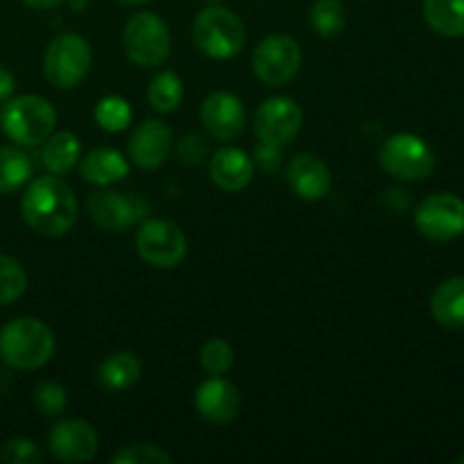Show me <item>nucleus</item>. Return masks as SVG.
Segmentation results:
<instances>
[{"instance_id":"aec40b11","label":"nucleus","mask_w":464,"mask_h":464,"mask_svg":"<svg viewBox=\"0 0 464 464\" xmlns=\"http://www.w3.org/2000/svg\"><path fill=\"white\" fill-rule=\"evenodd\" d=\"M430 315L444 329H464V276H451L435 288Z\"/></svg>"},{"instance_id":"f03ea898","label":"nucleus","mask_w":464,"mask_h":464,"mask_svg":"<svg viewBox=\"0 0 464 464\" xmlns=\"http://www.w3.org/2000/svg\"><path fill=\"white\" fill-rule=\"evenodd\" d=\"M53 353L54 334L36 317H16L0 329V358L14 370H39Z\"/></svg>"},{"instance_id":"ddd939ff","label":"nucleus","mask_w":464,"mask_h":464,"mask_svg":"<svg viewBox=\"0 0 464 464\" xmlns=\"http://www.w3.org/2000/svg\"><path fill=\"white\" fill-rule=\"evenodd\" d=\"M48 449L62 462H89L100 449L98 430L84 420H63L50 429Z\"/></svg>"},{"instance_id":"7ed1b4c3","label":"nucleus","mask_w":464,"mask_h":464,"mask_svg":"<svg viewBox=\"0 0 464 464\" xmlns=\"http://www.w3.org/2000/svg\"><path fill=\"white\" fill-rule=\"evenodd\" d=\"M0 127L16 145L34 148L45 143L57 127V111L41 95H16L5 102L0 113Z\"/></svg>"},{"instance_id":"20e7f679","label":"nucleus","mask_w":464,"mask_h":464,"mask_svg":"<svg viewBox=\"0 0 464 464\" xmlns=\"http://www.w3.org/2000/svg\"><path fill=\"white\" fill-rule=\"evenodd\" d=\"M193 41L199 53L211 59H231L245 48L247 30L231 9L208 5L193 23Z\"/></svg>"},{"instance_id":"f704fd0d","label":"nucleus","mask_w":464,"mask_h":464,"mask_svg":"<svg viewBox=\"0 0 464 464\" xmlns=\"http://www.w3.org/2000/svg\"><path fill=\"white\" fill-rule=\"evenodd\" d=\"M16 89V80H14L12 71L7 66H0V102H7Z\"/></svg>"},{"instance_id":"dca6fc26","label":"nucleus","mask_w":464,"mask_h":464,"mask_svg":"<svg viewBox=\"0 0 464 464\" xmlns=\"http://www.w3.org/2000/svg\"><path fill=\"white\" fill-rule=\"evenodd\" d=\"M285 181L299 199L315 202L331 190V170L315 154H297L288 161Z\"/></svg>"},{"instance_id":"9b49d317","label":"nucleus","mask_w":464,"mask_h":464,"mask_svg":"<svg viewBox=\"0 0 464 464\" xmlns=\"http://www.w3.org/2000/svg\"><path fill=\"white\" fill-rule=\"evenodd\" d=\"M415 225L424 238L449 243L464 234V202L453 193H435L415 211Z\"/></svg>"},{"instance_id":"a878e982","label":"nucleus","mask_w":464,"mask_h":464,"mask_svg":"<svg viewBox=\"0 0 464 464\" xmlns=\"http://www.w3.org/2000/svg\"><path fill=\"white\" fill-rule=\"evenodd\" d=\"M344 23H347V16L340 0H317L313 5L311 25L317 36H324V39L338 36L344 30Z\"/></svg>"},{"instance_id":"72a5a7b5","label":"nucleus","mask_w":464,"mask_h":464,"mask_svg":"<svg viewBox=\"0 0 464 464\" xmlns=\"http://www.w3.org/2000/svg\"><path fill=\"white\" fill-rule=\"evenodd\" d=\"M256 161L263 170L267 172H275L276 168L281 166V157H279V148L276 145H267L261 143L256 148Z\"/></svg>"},{"instance_id":"0eeeda50","label":"nucleus","mask_w":464,"mask_h":464,"mask_svg":"<svg viewBox=\"0 0 464 464\" xmlns=\"http://www.w3.org/2000/svg\"><path fill=\"white\" fill-rule=\"evenodd\" d=\"M91 45L80 34H59L45 48L44 75L54 89H75L91 71Z\"/></svg>"},{"instance_id":"e433bc0d","label":"nucleus","mask_w":464,"mask_h":464,"mask_svg":"<svg viewBox=\"0 0 464 464\" xmlns=\"http://www.w3.org/2000/svg\"><path fill=\"white\" fill-rule=\"evenodd\" d=\"M118 3L127 5V7H139V5H145V3H150V0H118Z\"/></svg>"},{"instance_id":"412c9836","label":"nucleus","mask_w":464,"mask_h":464,"mask_svg":"<svg viewBox=\"0 0 464 464\" xmlns=\"http://www.w3.org/2000/svg\"><path fill=\"white\" fill-rule=\"evenodd\" d=\"M140 370H143V365H140V361L134 353L116 352L109 358H104L102 365H100V385L109 390V392H125L140 379Z\"/></svg>"},{"instance_id":"393cba45","label":"nucleus","mask_w":464,"mask_h":464,"mask_svg":"<svg viewBox=\"0 0 464 464\" xmlns=\"http://www.w3.org/2000/svg\"><path fill=\"white\" fill-rule=\"evenodd\" d=\"M148 100L154 111L170 113L184 100V84L181 77L172 71H161L148 86Z\"/></svg>"},{"instance_id":"58836bf2","label":"nucleus","mask_w":464,"mask_h":464,"mask_svg":"<svg viewBox=\"0 0 464 464\" xmlns=\"http://www.w3.org/2000/svg\"><path fill=\"white\" fill-rule=\"evenodd\" d=\"M456 462H458V464H464V453H462V456H458Z\"/></svg>"},{"instance_id":"4468645a","label":"nucleus","mask_w":464,"mask_h":464,"mask_svg":"<svg viewBox=\"0 0 464 464\" xmlns=\"http://www.w3.org/2000/svg\"><path fill=\"white\" fill-rule=\"evenodd\" d=\"M243 397L231 381L222 376H208L195 392V411L213 426H227L240 415Z\"/></svg>"},{"instance_id":"423d86ee","label":"nucleus","mask_w":464,"mask_h":464,"mask_svg":"<svg viewBox=\"0 0 464 464\" xmlns=\"http://www.w3.org/2000/svg\"><path fill=\"white\" fill-rule=\"evenodd\" d=\"M170 30L154 12H139L125 23L122 48L131 63L140 68H157L170 54Z\"/></svg>"},{"instance_id":"bb28decb","label":"nucleus","mask_w":464,"mask_h":464,"mask_svg":"<svg viewBox=\"0 0 464 464\" xmlns=\"http://www.w3.org/2000/svg\"><path fill=\"white\" fill-rule=\"evenodd\" d=\"M95 122L107 131H122L131 125V111L130 102L121 95H107L95 104Z\"/></svg>"},{"instance_id":"1a4fd4ad","label":"nucleus","mask_w":464,"mask_h":464,"mask_svg":"<svg viewBox=\"0 0 464 464\" xmlns=\"http://www.w3.org/2000/svg\"><path fill=\"white\" fill-rule=\"evenodd\" d=\"M136 252L148 266L172 270L181 266L188 252V240L179 225L170 220H148L136 231Z\"/></svg>"},{"instance_id":"473e14b6","label":"nucleus","mask_w":464,"mask_h":464,"mask_svg":"<svg viewBox=\"0 0 464 464\" xmlns=\"http://www.w3.org/2000/svg\"><path fill=\"white\" fill-rule=\"evenodd\" d=\"M177 150H179L181 161L188 163V166H198V163H202L204 157L208 154L207 140L199 134H186L184 139L179 140V145H177Z\"/></svg>"},{"instance_id":"7c9ffc66","label":"nucleus","mask_w":464,"mask_h":464,"mask_svg":"<svg viewBox=\"0 0 464 464\" xmlns=\"http://www.w3.org/2000/svg\"><path fill=\"white\" fill-rule=\"evenodd\" d=\"M113 464H170L172 458L157 444H130L113 456Z\"/></svg>"},{"instance_id":"b1692460","label":"nucleus","mask_w":464,"mask_h":464,"mask_svg":"<svg viewBox=\"0 0 464 464\" xmlns=\"http://www.w3.org/2000/svg\"><path fill=\"white\" fill-rule=\"evenodd\" d=\"M32 177V161L23 150L0 145V195L23 188Z\"/></svg>"},{"instance_id":"4be33fe9","label":"nucleus","mask_w":464,"mask_h":464,"mask_svg":"<svg viewBox=\"0 0 464 464\" xmlns=\"http://www.w3.org/2000/svg\"><path fill=\"white\" fill-rule=\"evenodd\" d=\"M44 166L50 175H66L82 159V143L72 131H57L50 134L44 143Z\"/></svg>"},{"instance_id":"c9c22d12","label":"nucleus","mask_w":464,"mask_h":464,"mask_svg":"<svg viewBox=\"0 0 464 464\" xmlns=\"http://www.w3.org/2000/svg\"><path fill=\"white\" fill-rule=\"evenodd\" d=\"M23 3H25L30 9H36V12H45V9L59 7L63 0H23Z\"/></svg>"},{"instance_id":"f8f14e48","label":"nucleus","mask_w":464,"mask_h":464,"mask_svg":"<svg viewBox=\"0 0 464 464\" xmlns=\"http://www.w3.org/2000/svg\"><path fill=\"white\" fill-rule=\"evenodd\" d=\"M199 121L208 136L227 143L243 134L245 125H247V113H245V104L240 102L238 95L229 93V91H216L204 98Z\"/></svg>"},{"instance_id":"9d476101","label":"nucleus","mask_w":464,"mask_h":464,"mask_svg":"<svg viewBox=\"0 0 464 464\" xmlns=\"http://www.w3.org/2000/svg\"><path fill=\"white\" fill-rule=\"evenodd\" d=\"M304 127V111L293 98L276 95L263 100L254 113V131L261 143L284 148L299 136Z\"/></svg>"},{"instance_id":"5701e85b","label":"nucleus","mask_w":464,"mask_h":464,"mask_svg":"<svg viewBox=\"0 0 464 464\" xmlns=\"http://www.w3.org/2000/svg\"><path fill=\"white\" fill-rule=\"evenodd\" d=\"M424 18L435 34L464 36V0H424Z\"/></svg>"},{"instance_id":"2f4dec72","label":"nucleus","mask_w":464,"mask_h":464,"mask_svg":"<svg viewBox=\"0 0 464 464\" xmlns=\"http://www.w3.org/2000/svg\"><path fill=\"white\" fill-rule=\"evenodd\" d=\"M0 460L5 464H41L39 447L27 438H12L0 447Z\"/></svg>"},{"instance_id":"c756f323","label":"nucleus","mask_w":464,"mask_h":464,"mask_svg":"<svg viewBox=\"0 0 464 464\" xmlns=\"http://www.w3.org/2000/svg\"><path fill=\"white\" fill-rule=\"evenodd\" d=\"M34 406L39 408L41 415H48V417H57L66 411V403H68V394L63 390V385L54 383V381H41L39 385L34 388Z\"/></svg>"},{"instance_id":"39448f33","label":"nucleus","mask_w":464,"mask_h":464,"mask_svg":"<svg viewBox=\"0 0 464 464\" xmlns=\"http://www.w3.org/2000/svg\"><path fill=\"white\" fill-rule=\"evenodd\" d=\"M379 163L394 179L424 181L435 170V152L421 136L399 131L381 145Z\"/></svg>"},{"instance_id":"cd10ccee","label":"nucleus","mask_w":464,"mask_h":464,"mask_svg":"<svg viewBox=\"0 0 464 464\" xmlns=\"http://www.w3.org/2000/svg\"><path fill=\"white\" fill-rule=\"evenodd\" d=\"M27 288V275L21 263L0 254V306L14 304L23 297Z\"/></svg>"},{"instance_id":"6ab92c4d","label":"nucleus","mask_w":464,"mask_h":464,"mask_svg":"<svg viewBox=\"0 0 464 464\" xmlns=\"http://www.w3.org/2000/svg\"><path fill=\"white\" fill-rule=\"evenodd\" d=\"M82 179L95 186H109L122 181L130 175V163L118 150L98 148L91 150L80 161Z\"/></svg>"},{"instance_id":"f3484780","label":"nucleus","mask_w":464,"mask_h":464,"mask_svg":"<svg viewBox=\"0 0 464 464\" xmlns=\"http://www.w3.org/2000/svg\"><path fill=\"white\" fill-rule=\"evenodd\" d=\"M86 204H89V213L95 225L113 231V234L131 229L139 220V207L134 199L116 193V190H95L89 195Z\"/></svg>"},{"instance_id":"6e6552de","label":"nucleus","mask_w":464,"mask_h":464,"mask_svg":"<svg viewBox=\"0 0 464 464\" xmlns=\"http://www.w3.org/2000/svg\"><path fill=\"white\" fill-rule=\"evenodd\" d=\"M254 75L266 86H285L302 68V48L288 34H270L254 48Z\"/></svg>"},{"instance_id":"2eb2a0df","label":"nucleus","mask_w":464,"mask_h":464,"mask_svg":"<svg viewBox=\"0 0 464 464\" xmlns=\"http://www.w3.org/2000/svg\"><path fill=\"white\" fill-rule=\"evenodd\" d=\"M131 163L140 170H157L166 163L172 152V131L170 127L157 118H148L140 122L131 134L127 145Z\"/></svg>"},{"instance_id":"c85d7f7f","label":"nucleus","mask_w":464,"mask_h":464,"mask_svg":"<svg viewBox=\"0 0 464 464\" xmlns=\"http://www.w3.org/2000/svg\"><path fill=\"white\" fill-rule=\"evenodd\" d=\"M199 365L208 376H225L234 365V347L222 338H211L199 349Z\"/></svg>"},{"instance_id":"f257e3e1","label":"nucleus","mask_w":464,"mask_h":464,"mask_svg":"<svg viewBox=\"0 0 464 464\" xmlns=\"http://www.w3.org/2000/svg\"><path fill=\"white\" fill-rule=\"evenodd\" d=\"M21 216L32 231L48 238L68 234L80 216V204L71 186L59 175L36 177L21 199Z\"/></svg>"},{"instance_id":"4c0bfd02","label":"nucleus","mask_w":464,"mask_h":464,"mask_svg":"<svg viewBox=\"0 0 464 464\" xmlns=\"http://www.w3.org/2000/svg\"><path fill=\"white\" fill-rule=\"evenodd\" d=\"M202 3H207V5H220L222 0H202Z\"/></svg>"},{"instance_id":"a211bd4d","label":"nucleus","mask_w":464,"mask_h":464,"mask_svg":"<svg viewBox=\"0 0 464 464\" xmlns=\"http://www.w3.org/2000/svg\"><path fill=\"white\" fill-rule=\"evenodd\" d=\"M211 181L225 193H240L254 179V161L245 150L222 148L208 161Z\"/></svg>"}]
</instances>
